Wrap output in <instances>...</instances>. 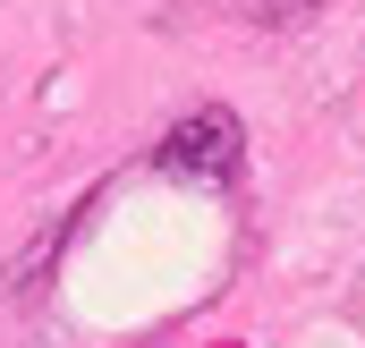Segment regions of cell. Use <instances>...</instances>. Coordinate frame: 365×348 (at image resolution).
Returning <instances> with one entry per match:
<instances>
[{
	"mask_svg": "<svg viewBox=\"0 0 365 348\" xmlns=\"http://www.w3.org/2000/svg\"><path fill=\"white\" fill-rule=\"evenodd\" d=\"M170 178H204V187H230L238 162H247V128L221 111V102H204V111H187L179 128L162 136V153H153Z\"/></svg>",
	"mask_w": 365,
	"mask_h": 348,
	"instance_id": "1",
	"label": "cell"
}]
</instances>
